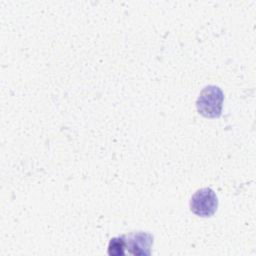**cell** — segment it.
Listing matches in <instances>:
<instances>
[{
	"label": "cell",
	"mask_w": 256,
	"mask_h": 256,
	"mask_svg": "<svg viewBox=\"0 0 256 256\" xmlns=\"http://www.w3.org/2000/svg\"><path fill=\"white\" fill-rule=\"evenodd\" d=\"M126 250L135 256H150L153 245V235L149 232H131L124 235Z\"/></svg>",
	"instance_id": "cell-3"
},
{
	"label": "cell",
	"mask_w": 256,
	"mask_h": 256,
	"mask_svg": "<svg viewBox=\"0 0 256 256\" xmlns=\"http://www.w3.org/2000/svg\"><path fill=\"white\" fill-rule=\"evenodd\" d=\"M190 210L197 216L210 217L218 207V198L213 189L204 187L198 189L190 199Z\"/></svg>",
	"instance_id": "cell-2"
},
{
	"label": "cell",
	"mask_w": 256,
	"mask_h": 256,
	"mask_svg": "<svg viewBox=\"0 0 256 256\" xmlns=\"http://www.w3.org/2000/svg\"><path fill=\"white\" fill-rule=\"evenodd\" d=\"M224 94L215 85L205 86L196 100V108L199 114L208 118H218L221 115Z\"/></svg>",
	"instance_id": "cell-1"
},
{
	"label": "cell",
	"mask_w": 256,
	"mask_h": 256,
	"mask_svg": "<svg viewBox=\"0 0 256 256\" xmlns=\"http://www.w3.org/2000/svg\"><path fill=\"white\" fill-rule=\"evenodd\" d=\"M125 239L124 235L113 237L110 239L108 244L107 253L110 256H124L125 255Z\"/></svg>",
	"instance_id": "cell-4"
}]
</instances>
